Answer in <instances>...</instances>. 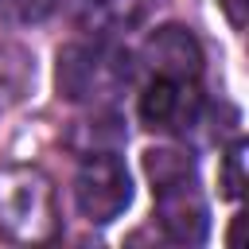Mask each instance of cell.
<instances>
[{
	"label": "cell",
	"instance_id": "obj_7",
	"mask_svg": "<svg viewBox=\"0 0 249 249\" xmlns=\"http://www.w3.org/2000/svg\"><path fill=\"white\" fill-rule=\"evenodd\" d=\"M144 16V0H70V19L93 39H117Z\"/></svg>",
	"mask_w": 249,
	"mask_h": 249
},
{
	"label": "cell",
	"instance_id": "obj_1",
	"mask_svg": "<svg viewBox=\"0 0 249 249\" xmlns=\"http://www.w3.org/2000/svg\"><path fill=\"white\" fill-rule=\"evenodd\" d=\"M132 78H136V62L117 39L86 35L58 51L54 82H58V93L74 105L109 109L132 86Z\"/></svg>",
	"mask_w": 249,
	"mask_h": 249
},
{
	"label": "cell",
	"instance_id": "obj_12",
	"mask_svg": "<svg viewBox=\"0 0 249 249\" xmlns=\"http://www.w3.org/2000/svg\"><path fill=\"white\" fill-rule=\"evenodd\" d=\"M226 12H230V19H233V27L245 23V16H241V0H226Z\"/></svg>",
	"mask_w": 249,
	"mask_h": 249
},
{
	"label": "cell",
	"instance_id": "obj_6",
	"mask_svg": "<svg viewBox=\"0 0 249 249\" xmlns=\"http://www.w3.org/2000/svg\"><path fill=\"white\" fill-rule=\"evenodd\" d=\"M140 54H144L152 78H191V82H198V74H202V47L179 23L156 27L144 39V51Z\"/></svg>",
	"mask_w": 249,
	"mask_h": 249
},
{
	"label": "cell",
	"instance_id": "obj_4",
	"mask_svg": "<svg viewBox=\"0 0 249 249\" xmlns=\"http://www.w3.org/2000/svg\"><path fill=\"white\" fill-rule=\"evenodd\" d=\"M140 121L163 136H187L202 117V93L191 78H152L140 93Z\"/></svg>",
	"mask_w": 249,
	"mask_h": 249
},
{
	"label": "cell",
	"instance_id": "obj_2",
	"mask_svg": "<svg viewBox=\"0 0 249 249\" xmlns=\"http://www.w3.org/2000/svg\"><path fill=\"white\" fill-rule=\"evenodd\" d=\"M58 198L47 171L31 163L0 167V237L16 245H43L58 237Z\"/></svg>",
	"mask_w": 249,
	"mask_h": 249
},
{
	"label": "cell",
	"instance_id": "obj_11",
	"mask_svg": "<svg viewBox=\"0 0 249 249\" xmlns=\"http://www.w3.org/2000/svg\"><path fill=\"white\" fill-rule=\"evenodd\" d=\"M58 8V0H0V19L4 23H43L51 12Z\"/></svg>",
	"mask_w": 249,
	"mask_h": 249
},
{
	"label": "cell",
	"instance_id": "obj_10",
	"mask_svg": "<svg viewBox=\"0 0 249 249\" xmlns=\"http://www.w3.org/2000/svg\"><path fill=\"white\" fill-rule=\"evenodd\" d=\"M241 187H245V140L237 136L222 156V195L241 198Z\"/></svg>",
	"mask_w": 249,
	"mask_h": 249
},
{
	"label": "cell",
	"instance_id": "obj_5",
	"mask_svg": "<svg viewBox=\"0 0 249 249\" xmlns=\"http://www.w3.org/2000/svg\"><path fill=\"white\" fill-rule=\"evenodd\" d=\"M152 195H156V226L163 230L167 241H175V245H202L206 241L210 210H206V198H202L195 175L160 183V187H152Z\"/></svg>",
	"mask_w": 249,
	"mask_h": 249
},
{
	"label": "cell",
	"instance_id": "obj_9",
	"mask_svg": "<svg viewBox=\"0 0 249 249\" xmlns=\"http://www.w3.org/2000/svg\"><path fill=\"white\" fill-rule=\"evenodd\" d=\"M144 171H148L152 187H160V183L195 175V163H191V156L179 152V148H152V152L144 156Z\"/></svg>",
	"mask_w": 249,
	"mask_h": 249
},
{
	"label": "cell",
	"instance_id": "obj_3",
	"mask_svg": "<svg viewBox=\"0 0 249 249\" xmlns=\"http://www.w3.org/2000/svg\"><path fill=\"white\" fill-rule=\"evenodd\" d=\"M74 202L97 226L121 218L128 210V202H132V179H128L124 160L117 152H89V156H82L78 175H74Z\"/></svg>",
	"mask_w": 249,
	"mask_h": 249
},
{
	"label": "cell",
	"instance_id": "obj_8",
	"mask_svg": "<svg viewBox=\"0 0 249 249\" xmlns=\"http://www.w3.org/2000/svg\"><path fill=\"white\" fill-rule=\"evenodd\" d=\"M124 140V128L121 121L109 113V109H93V121H78L74 132L66 136V144L78 152V156H89V152H117Z\"/></svg>",
	"mask_w": 249,
	"mask_h": 249
}]
</instances>
